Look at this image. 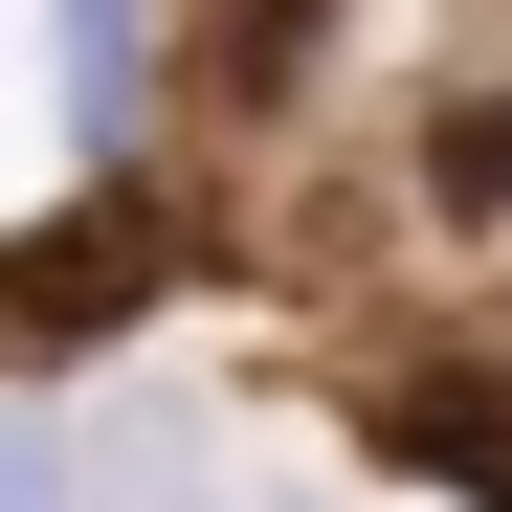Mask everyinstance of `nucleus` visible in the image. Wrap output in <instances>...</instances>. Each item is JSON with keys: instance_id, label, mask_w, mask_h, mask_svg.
Segmentation results:
<instances>
[{"instance_id": "1", "label": "nucleus", "mask_w": 512, "mask_h": 512, "mask_svg": "<svg viewBox=\"0 0 512 512\" xmlns=\"http://www.w3.org/2000/svg\"><path fill=\"white\" fill-rule=\"evenodd\" d=\"M156 268H179V223H156L134 179H112V201H67V223H23V245H0V357H67V334L156 312Z\"/></svg>"}, {"instance_id": "2", "label": "nucleus", "mask_w": 512, "mask_h": 512, "mask_svg": "<svg viewBox=\"0 0 512 512\" xmlns=\"http://www.w3.org/2000/svg\"><path fill=\"white\" fill-rule=\"evenodd\" d=\"M357 423H379V468L490 490V512H512V357H379V379H357Z\"/></svg>"}, {"instance_id": "3", "label": "nucleus", "mask_w": 512, "mask_h": 512, "mask_svg": "<svg viewBox=\"0 0 512 512\" xmlns=\"http://www.w3.org/2000/svg\"><path fill=\"white\" fill-rule=\"evenodd\" d=\"M312 45H334V0H201V90H223V112H290Z\"/></svg>"}, {"instance_id": "4", "label": "nucleus", "mask_w": 512, "mask_h": 512, "mask_svg": "<svg viewBox=\"0 0 512 512\" xmlns=\"http://www.w3.org/2000/svg\"><path fill=\"white\" fill-rule=\"evenodd\" d=\"M423 223H512V90H446V112H423Z\"/></svg>"}, {"instance_id": "5", "label": "nucleus", "mask_w": 512, "mask_h": 512, "mask_svg": "<svg viewBox=\"0 0 512 512\" xmlns=\"http://www.w3.org/2000/svg\"><path fill=\"white\" fill-rule=\"evenodd\" d=\"M67 90H90V112H134V0H67Z\"/></svg>"}, {"instance_id": "6", "label": "nucleus", "mask_w": 512, "mask_h": 512, "mask_svg": "<svg viewBox=\"0 0 512 512\" xmlns=\"http://www.w3.org/2000/svg\"><path fill=\"white\" fill-rule=\"evenodd\" d=\"M0 512H90V490H67V446H45V423H0Z\"/></svg>"}]
</instances>
